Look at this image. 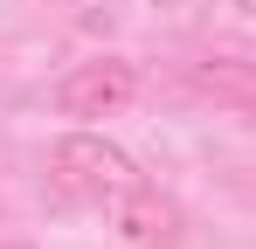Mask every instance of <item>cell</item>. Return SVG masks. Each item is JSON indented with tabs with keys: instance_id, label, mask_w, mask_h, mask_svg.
Segmentation results:
<instances>
[{
	"instance_id": "3957f363",
	"label": "cell",
	"mask_w": 256,
	"mask_h": 249,
	"mask_svg": "<svg viewBox=\"0 0 256 249\" xmlns=\"http://www.w3.org/2000/svg\"><path fill=\"white\" fill-rule=\"evenodd\" d=\"M111 228H118L125 249H173V242H180V208L160 201L152 187H132V194H118Z\"/></svg>"
},
{
	"instance_id": "7a4b0ae2",
	"label": "cell",
	"mask_w": 256,
	"mask_h": 249,
	"mask_svg": "<svg viewBox=\"0 0 256 249\" xmlns=\"http://www.w3.org/2000/svg\"><path fill=\"white\" fill-rule=\"evenodd\" d=\"M132 90H138V70L125 56H97V62H76L56 83V111L62 118H111L118 104H132Z\"/></svg>"
},
{
	"instance_id": "5b68a950",
	"label": "cell",
	"mask_w": 256,
	"mask_h": 249,
	"mask_svg": "<svg viewBox=\"0 0 256 249\" xmlns=\"http://www.w3.org/2000/svg\"><path fill=\"white\" fill-rule=\"evenodd\" d=\"M0 249H28V242H0Z\"/></svg>"
},
{
	"instance_id": "8992f818",
	"label": "cell",
	"mask_w": 256,
	"mask_h": 249,
	"mask_svg": "<svg viewBox=\"0 0 256 249\" xmlns=\"http://www.w3.org/2000/svg\"><path fill=\"white\" fill-rule=\"evenodd\" d=\"M0 222H7V208H0Z\"/></svg>"
},
{
	"instance_id": "6da1fadb",
	"label": "cell",
	"mask_w": 256,
	"mask_h": 249,
	"mask_svg": "<svg viewBox=\"0 0 256 249\" xmlns=\"http://www.w3.org/2000/svg\"><path fill=\"white\" fill-rule=\"evenodd\" d=\"M56 166H62V180H76L84 194H104V201H118V194H132V187H146L138 166H132V152H125V146H111V138H97V132H62Z\"/></svg>"
},
{
	"instance_id": "277c9868",
	"label": "cell",
	"mask_w": 256,
	"mask_h": 249,
	"mask_svg": "<svg viewBox=\"0 0 256 249\" xmlns=\"http://www.w3.org/2000/svg\"><path fill=\"white\" fill-rule=\"evenodd\" d=\"M187 83L214 97V104H236V111H256V62H236V56H201L187 62Z\"/></svg>"
}]
</instances>
